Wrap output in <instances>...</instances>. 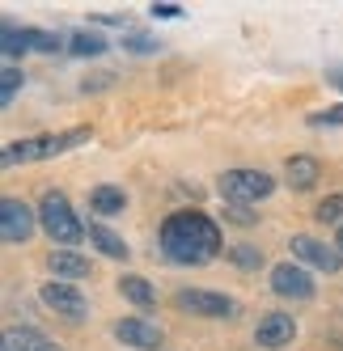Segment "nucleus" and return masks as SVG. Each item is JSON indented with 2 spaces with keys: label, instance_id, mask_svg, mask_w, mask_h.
<instances>
[{
  "label": "nucleus",
  "instance_id": "nucleus-1",
  "mask_svg": "<svg viewBox=\"0 0 343 351\" xmlns=\"http://www.w3.org/2000/svg\"><path fill=\"white\" fill-rule=\"evenodd\" d=\"M157 241L165 250V258H174L182 267H200V263H208V258L220 254V229H216V220L204 216V212H195V208L165 216Z\"/></svg>",
  "mask_w": 343,
  "mask_h": 351
},
{
  "label": "nucleus",
  "instance_id": "nucleus-2",
  "mask_svg": "<svg viewBox=\"0 0 343 351\" xmlns=\"http://www.w3.org/2000/svg\"><path fill=\"white\" fill-rule=\"evenodd\" d=\"M38 224H43V233L51 237V241H60L64 250H72L77 241L89 237V229L77 220V212H72V204H68L60 191H47V195H43V204H38Z\"/></svg>",
  "mask_w": 343,
  "mask_h": 351
},
{
  "label": "nucleus",
  "instance_id": "nucleus-3",
  "mask_svg": "<svg viewBox=\"0 0 343 351\" xmlns=\"http://www.w3.org/2000/svg\"><path fill=\"white\" fill-rule=\"evenodd\" d=\"M89 140V128H72V132H60V136H34V140H17V144H5L0 161L5 165H26V161H51L68 148H77Z\"/></svg>",
  "mask_w": 343,
  "mask_h": 351
},
{
  "label": "nucleus",
  "instance_id": "nucleus-4",
  "mask_svg": "<svg viewBox=\"0 0 343 351\" xmlns=\"http://www.w3.org/2000/svg\"><path fill=\"white\" fill-rule=\"evenodd\" d=\"M276 191V178L263 169H225L220 173V195L229 199V204H259Z\"/></svg>",
  "mask_w": 343,
  "mask_h": 351
},
{
  "label": "nucleus",
  "instance_id": "nucleus-5",
  "mask_svg": "<svg viewBox=\"0 0 343 351\" xmlns=\"http://www.w3.org/2000/svg\"><path fill=\"white\" fill-rule=\"evenodd\" d=\"M174 305L182 313H195V317H237V300L233 296L204 292V288H178L174 292Z\"/></svg>",
  "mask_w": 343,
  "mask_h": 351
},
{
  "label": "nucleus",
  "instance_id": "nucleus-6",
  "mask_svg": "<svg viewBox=\"0 0 343 351\" xmlns=\"http://www.w3.org/2000/svg\"><path fill=\"white\" fill-rule=\"evenodd\" d=\"M30 233H34V208L9 195L0 204V237H5V245H21L30 241Z\"/></svg>",
  "mask_w": 343,
  "mask_h": 351
},
{
  "label": "nucleus",
  "instance_id": "nucleus-7",
  "mask_svg": "<svg viewBox=\"0 0 343 351\" xmlns=\"http://www.w3.org/2000/svg\"><path fill=\"white\" fill-rule=\"evenodd\" d=\"M288 245H292V254H297V258H305L309 267L327 271V275H335V271L343 267L339 245H331V241H318V237H309V233H297V237H292Z\"/></svg>",
  "mask_w": 343,
  "mask_h": 351
},
{
  "label": "nucleus",
  "instance_id": "nucleus-8",
  "mask_svg": "<svg viewBox=\"0 0 343 351\" xmlns=\"http://www.w3.org/2000/svg\"><path fill=\"white\" fill-rule=\"evenodd\" d=\"M38 296H43V305H47V309L60 313V317H68V322L85 317V296H81L77 288H72V284H64V280L43 284V288H38Z\"/></svg>",
  "mask_w": 343,
  "mask_h": 351
},
{
  "label": "nucleus",
  "instance_id": "nucleus-9",
  "mask_svg": "<svg viewBox=\"0 0 343 351\" xmlns=\"http://www.w3.org/2000/svg\"><path fill=\"white\" fill-rule=\"evenodd\" d=\"M292 339H297V322H292V313H267V317H259V326H255V343L259 347H267V351H280V347H288Z\"/></svg>",
  "mask_w": 343,
  "mask_h": 351
},
{
  "label": "nucleus",
  "instance_id": "nucleus-10",
  "mask_svg": "<svg viewBox=\"0 0 343 351\" xmlns=\"http://www.w3.org/2000/svg\"><path fill=\"white\" fill-rule=\"evenodd\" d=\"M115 339L123 347H136V351H157L161 347V326L144 322V317H119L115 322Z\"/></svg>",
  "mask_w": 343,
  "mask_h": 351
},
{
  "label": "nucleus",
  "instance_id": "nucleus-11",
  "mask_svg": "<svg viewBox=\"0 0 343 351\" xmlns=\"http://www.w3.org/2000/svg\"><path fill=\"white\" fill-rule=\"evenodd\" d=\"M272 288H276V296H288V300H309L314 296V280L305 275V267H297V263L272 267Z\"/></svg>",
  "mask_w": 343,
  "mask_h": 351
},
{
  "label": "nucleus",
  "instance_id": "nucleus-12",
  "mask_svg": "<svg viewBox=\"0 0 343 351\" xmlns=\"http://www.w3.org/2000/svg\"><path fill=\"white\" fill-rule=\"evenodd\" d=\"M47 271L60 275L64 284H77V280H85V275H93L89 258H81L77 250H51V254H47Z\"/></svg>",
  "mask_w": 343,
  "mask_h": 351
},
{
  "label": "nucleus",
  "instance_id": "nucleus-13",
  "mask_svg": "<svg viewBox=\"0 0 343 351\" xmlns=\"http://www.w3.org/2000/svg\"><path fill=\"white\" fill-rule=\"evenodd\" d=\"M5 351H60V347L43 330H34V326H13L5 335Z\"/></svg>",
  "mask_w": 343,
  "mask_h": 351
},
{
  "label": "nucleus",
  "instance_id": "nucleus-14",
  "mask_svg": "<svg viewBox=\"0 0 343 351\" xmlns=\"http://www.w3.org/2000/svg\"><path fill=\"white\" fill-rule=\"evenodd\" d=\"M284 173H288V186H292V191H309V186L318 182V173H322V165H318V157L297 153V157H288Z\"/></svg>",
  "mask_w": 343,
  "mask_h": 351
},
{
  "label": "nucleus",
  "instance_id": "nucleus-15",
  "mask_svg": "<svg viewBox=\"0 0 343 351\" xmlns=\"http://www.w3.org/2000/svg\"><path fill=\"white\" fill-rule=\"evenodd\" d=\"M119 292H123L136 309H153L157 305V288L149 280H140V275H119Z\"/></svg>",
  "mask_w": 343,
  "mask_h": 351
},
{
  "label": "nucleus",
  "instance_id": "nucleus-16",
  "mask_svg": "<svg viewBox=\"0 0 343 351\" xmlns=\"http://www.w3.org/2000/svg\"><path fill=\"white\" fill-rule=\"evenodd\" d=\"M89 208L97 216H119V212L128 208V195L119 191V186H93L89 191Z\"/></svg>",
  "mask_w": 343,
  "mask_h": 351
},
{
  "label": "nucleus",
  "instance_id": "nucleus-17",
  "mask_svg": "<svg viewBox=\"0 0 343 351\" xmlns=\"http://www.w3.org/2000/svg\"><path fill=\"white\" fill-rule=\"evenodd\" d=\"M89 241L102 250L106 258H128V245H123V237L119 233H110L106 224H89Z\"/></svg>",
  "mask_w": 343,
  "mask_h": 351
},
{
  "label": "nucleus",
  "instance_id": "nucleus-18",
  "mask_svg": "<svg viewBox=\"0 0 343 351\" xmlns=\"http://www.w3.org/2000/svg\"><path fill=\"white\" fill-rule=\"evenodd\" d=\"M34 43H38V30L5 26V56H26V51H34Z\"/></svg>",
  "mask_w": 343,
  "mask_h": 351
},
{
  "label": "nucleus",
  "instance_id": "nucleus-19",
  "mask_svg": "<svg viewBox=\"0 0 343 351\" xmlns=\"http://www.w3.org/2000/svg\"><path fill=\"white\" fill-rule=\"evenodd\" d=\"M106 47H110V43H106L102 34H93V30H81V34H72L68 51H72V56H102Z\"/></svg>",
  "mask_w": 343,
  "mask_h": 351
},
{
  "label": "nucleus",
  "instance_id": "nucleus-20",
  "mask_svg": "<svg viewBox=\"0 0 343 351\" xmlns=\"http://www.w3.org/2000/svg\"><path fill=\"white\" fill-rule=\"evenodd\" d=\"M225 258H229L233 267H241V271H259V267H263V250H259V245H229Z\"/></svg>",
  "mask_w": 343,
  "mask_h": 351
},
{
  "label": "nucleus",
  "instance_id": "nucleus-21",
  "mask_svg": "<svg viewBox=\"0 0 343 351\" xmlns=\"http://www.w3.org/2000/svg\"><path fill=\"white\" fill-rule=\"evenodd\" d=\"M17 89H21V68L17 64H5V68H0V106H13Z\"/></svg>",
  "mask_w": 343,
  "mask_h": 351
},
{
  "label": "nucleus",
  "instance_id": "nucleus-22",
  "mask_svg": "<svg viewBox=\"0 0 343 351\" xmlns=\"http://www.w3.org/2000/svg\"><path fill=\"white\" fill-rule=\"evenodd\" d=\"M314 220H322V224H339V229H343V195H327L322 204L314 208Z\"/></svg>",
  "mask_w": 343,
  "mask_h": 351
},
{
  "label": "nucleus",
  "instance_id": "nucleus-23",
  "mask_svg": "<svg viewBox=\"0 0 343 351\" xmlns=\"http://www.w3.org/2000/svg\"><path fill=\"white\" fill-rule=\"evenodd\" d=\"M123 51H132V56H153V51H161V43L149 38V34H128L123 38Z\"/></svg>",
  "mask_w": 343,
  "mask_h": 351
},
{
  "label": "nucleus",
  "instance_id": "nucleus-24",
  "mask_svg": "<svg viewBox=\"0 0 343 351\" xmlns=\"http://www.w3.org/2000/svg\"><path fill=\"white\" fill-rule=\"evenodd\" d=\"M339 123H343V106H331V110L309 114V128H339Z\"/></svg>",
  "mask_w": 343,
  "mask_h": 351
},
{
  "label": "nucleus",
  "instance_id": "nucleus-25",
  "mask_svg": "<svg viewBox=\"0 0 343 351\" xmlns=\"http://www.w3.org/2000/svg\"><path fill=\"white\" fill-rule=\"evenodd\" d=\"M153 17H182L178 5H153Z\"/></svg>",
  "mask_w": 343,
  "mask_h": 351
},
{
  "label": "nucleus",
  "instance_id": "nucleus-26",
  "mask_svg": "<svg viewBox=\"0 0 343 351\" xmlns=\"http://www.w3.org/2000/svg\"><path fill=\"white\" fill-rule=\"evenodd\" d=\"M327 81H331V85H339V89H343V68H335V72H327Z\"/></svg>",
  "mask_w": 343,
  "mask_h": 351
},
{
  "label": "nucleus",
  "instance_id": "nucleus-27",
  "mask_svg": "<svg viewBox=\"0 0 343 351\" xmlns=\"http://www.w3.org/2000/svg\"><path fill=\"white\" fill-rule=\"evenodd\" d=\"M335 245H339V254H343V229H339V241H335Z\"/></svg>",
  "mask_w": 343,
  "mask_h": 351
}]
</instances>
